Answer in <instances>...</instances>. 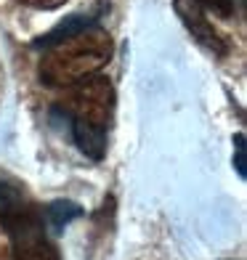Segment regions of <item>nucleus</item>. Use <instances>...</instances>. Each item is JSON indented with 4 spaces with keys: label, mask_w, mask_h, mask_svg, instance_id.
<instances>
[{
    "label": "nucleus",
    "mask_w": 247,
    "mask_h": 260,
    "mask_svg": "<svg viewBox=\"0 0 247 260\" xmlns=\"http://www.w3.org/2000/svg\"><path fill=\"white\" fill-rule=\"evenodd\" d=\"M14 199H19V188L11 186V183H6V181H0V205L14 202Z\"/></svg>",
    "instance_id": "nucleus-10"
},
{
    "label": "nucleus",
    "mask_w": 247,
    "mask_h": 260,
    "mask_svg": "<svg viewBox=\"0 0 247 260\" xmlns=\"http://www.w3.org/2000/svg\"><path fill=\"white\" fill-rule=\"evenodd\" d=\"M16 3L29 6V8H58L61 3H67V0H16Z\"/></svg>",
    "instance_id": "nucleus-11"
},
{
    "label": "nucleus",
    "mask_w": 247,
    "mask_h": 260,
    "mask_svg": "<svg viewBox=\"0 0 247 260\" xmlns=\"http://www.w3.org/2000/svg\"><path fill=\"white\" fill-rule=\"evenodd\" d=\"M234 168H237L239 178H244L247 175V151H244V133H237L234 136Z\"/></svg>",
    "instance_id": "nucleus-8"
},
{
    "label": "nucleus",
    "mask_w": 247,
    "mask_h": 260,
    "mask_svg": "<svg viewBox=\"0 0 247 260\" xmlns=\"http://www.w3.org/2000/svg\"><path fill=\"white\" fill-rule=\"evenodd\" d=\"M175 14L181 16L183 27L192 32V38L202 45V48H207L210 53H226V43H223V38L218 35V29L207 21L205 16V8L197 3V0H175Z\"/></svg>",
    "instance_id": "nucleus-3"
},
{
    "label": "nucleus",
    "mask_w": 247,
    "mask_h": 260,
    "mask_svg": "<svg viewBox=\"0 0 247 260\" xmlns=\"http://www.w3.org/2000/svg\"><path fill=\"white\" fill-rule=\"evenodd\" d=\"M96 24V19L88 16V14H75V16H67L64 21H58V24L48 32V35H43V38L35 40V48H51V45H58L61 40L67 38H72V35L82 32V29H88Z\"/></svg>",
    "instance_id": "nucleus-6"
},
{
    "label": "nucleus",
    "mask_w": 247,
    "mask_h": 260,
    "mask_svg": "<svg viewBox=\"0 0 247 260\" xmlns=\"http://www.w3.org/2000/svg\"><path fill=\"white\" fill-rule=\"evenodd\" d=\"M77 215H82V207L77 202H69V199H56V202H51L43 210L45 229H48L51 234H61Z\"/></svg>",
    "instance_id": "nucleus-7"
},
{
    "label": "nucleus",
    "mask_w": 247,
    "mask_h": 260,
    "mask_svg": "<svg viewBox=\"0 0 247 260\" xmlns=\"http://www.w3.org/2000/svg\"><path fill=\"white\" fill-rule=\"evenodd\" d=\"M112 58V38L107 29L93 24L58 45L45 48L40 61V80L51 88H72L77 82L99 75Z\"/></svg>",
    "instance_id": "nucleus-1"
},
{
    "label": "nucleus",
    "mask_w": 247,
    "mask_h": 260,
    "mask_svg": "<svg viewBox=\"0 0 247 260\" xmlns=\"http://www.w3.org/2000/svg\"><path fill=\"white\" fill-rule=\"evenodd\" d=\"M72 125V141L75 146L85 154L88 159H101L107 154V130H99V127H88V125H80V122H69Z\"/></svg>",
    "instance_id": "nucleus-5"
},
{
    "label": "nucleus",
    "mask_w": 247,
    "mask_h": 260,
    "mask_svg": "<svg viewBox=\"0 0 247 260\" xmlns=\"http://www.w3.org/2000/svg\"><path fill=\"white\" fill-rule=\"evenodd\" d=\"M197 3L205 11H213L215 16H223V19H229L234 11V0H197Z\"/></svg>",
    "instance_id": "nucleus-9"
},
{
    "label": "nucleus",
    "mask_w": 247,
    "mask_h": 260,
    "mask_svg": "<svg viewBox=\"0 0 247 260\" xmlns=\"http://www.w3.org/2000/svg\"><path fill=\"white\" fill-rule=\"evenodd\" d=\"M114 109V88L107 77L93 75L88 80L72 85V96H69V106L58 109L64 114V120L80 122L88 127L107 130Z\"/></svg>",
    "instance_id": "nucleus-2"
},
{
    "label": "nucleus",
    "mask_w": 247,
    "mask_h": 260,
    "mask_svg": "<svg viewBox=\"0 0 247 260\" xmlns=\"http://www.w3.org/2000/svg\"><path fill=\"white\" fill-rule=\"evenodd\" d=\"M8 260H61L56 247L45 239V234L24 236V239L11 242V257Z\"/></svg>",
    "instance_id": "nucleus-4"
}]
</instances>
